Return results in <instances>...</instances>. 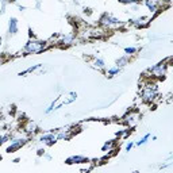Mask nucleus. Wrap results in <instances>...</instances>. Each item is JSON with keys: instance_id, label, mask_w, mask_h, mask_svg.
<instances>
[{"instance_id": "nucleus-7", "label": "nucleus", "mask_w": 173, "mask_h": 173, "mask_svg": "<svg viewBox=\"0 0 173 173\" xmlns=\"http://www.w3.org/2000/svg\"><path fill=\"white\" fill-rule=\"evenodd\" d=\"M146 6L149 7V8L152 10V11H155V6H154V3H152L150 0H146Z\"/></svg>"}, {"instance_id": "nucleus-4", "label": "nucleus", "mask_w": 173, "mask_h": 173, "mask_svg": "<svg viewBox=\"0 0 173 173\" xmlns=\"http://www.w3.org/2000/svg\"><path fill=\"white\" fill-rule=\"evenodd\" d=\"M88 161V160H85L84 157H80V155H73V157H71V158L66 160V164H80V162H85Z\"/></svg>"}, {"instance_id": "nucleus-14", "label": "nucleus", "mask_w": 173, "mask_h": 173, "mask_svg": "<svg viewBox=\"0 0 173 173\" xmlns=\"http://www.w3.org/2000/svg\"><path fill=\"white\" fill-rule=\"evenodd\" d=\"M72 42V37H66V38L62 39V43H71Z\"/></svg>"}, {"instance_id": "nucleus-12", "label": "nucleus", "mask_w": 173, "mask_h": 173, "mask_svg": "<svg viewBox=\"0 0 173 173\" xmlns=\"http://www.w3.org/2000/svg\"><path fill=\"white\" fill-rule=\"evenodd\" d=\"M126 62H127V60H126V58H120V60H118V66H119V65H120V66H123V64H126Z\"/></svg>"}, {"instance_id": "nucleus-10", "label": "nucleus", "mask_w": 173, "mask_h": 173, "mask_svg": "<svg viewBox=\"0 0 173 173\" xmlns=\"http://www.w3.org/2000/svg\"><path fill=\"white\" fill-rule=\"evenodd\" d=\"M119 1L123 4H131V3H137L138 0H119Z\"/></svg>"}, {"instance_id": "nucleus-2", "label": "nucleus", "mask_w": 173, "mask_h": 173, "mask_svg": "<svg viewBox=\"0 0 173 173\" xmlns=\"http://www.w3.org/2000/svg\"><path fill=\"white\" fill-rule=\"evenodd\" d=\"M26 144V139H16V141H12V145L11 146L7 147V153H14L16 150H19L23 145Z\"/></svg>"}, {"instance_id": "nucleus-9", "label": "nucleus", "mask_w": 173, "mask_h": 173, "mask_svg": "<svg viewBox=\"0 0 173 173\" xmlns=\"http://www.w3.org/2000/svg\"><path fill=\"white\" fill-rule=\"evenodd\" d=\"M149 137H150V135H149V134H147V135H145V137H144V138H142L141 141L138 142V145H144V144H146V142H147V139H149Z\"/></svg>"}, {"instance_id": "nucleus-6", "label": "nucleus", "mask_w": 173, "mask_h": 173, "mask_svg": "<svg viewBox=\"0 0 173 173\" xmlns=\"http://www.w3.org/2000/svg\"><path fill=\"white\" fill-rule=\"evenodd\" d=\"M142 97H144L145 100H150V99L154 97V92H153L152 89H146V91L142 93Z\"/></svg>"}, {"instance_id": "nucleus-11", "label": "nucleus", "mask_w": 173, "mask_h": 173, "mask_svg": "<svg viewBox=\"0 0 173 173\" xmlns=\"http://www.w3.org/2000/svg\"><path fill=\"white\" fill-rule=\"evenodd\" d=\"M118 72H119V68H115V69H110V71H108V74H110V76H112V74H116Z\"/></svg>"}, {"instance_id": "nucleus-16", "label": "nucleus", "mask_w": 173, "mask_h": 173, "mask_svg": "<svg viewBox=\"0 0 173 173\" xmlns=\"http://www.w3.org/2000/svg\"><path fill=\"white\" fill-rule=\"evenodd\" d=\"M131 147H133V144H131V142H130V144H127V146H126V149H127V150H130Z\"/></svg>"}, {"instance_id": "nucleus-8", "label": "nucleus", "mask_w": 173, "mask_h": 173, "mask_svg": "<svg viewBox=\"0 0 173 173\" xmlns=\"http://www.w3.org/2000/svg\"><path fill=\"white\" fill-rule=\"evenodd\" d=\"M124 52H126L127 54H133V53H135V52H137V49H135V47H126V49H124Z\"/></svg>"}, {"instance_id": "nucleus-3", "label": "nucleus", "mask_w": 173, "mask_h": 173, "mask_svg": "<svg viewBox=\"0 0 173 173\" xmlns=\"http://www.w3.org/2000/svg\"><path fill=\"white\" fill-rule=\"evenodd\" d=\"M8 27H10V32H11V34H16V32H18V21L15 18H11L10 19Z\"/></svg>"}, {"instance_id": "nucleus-13", "label": "nucleus", "mask_w": 173, "mask_h": 173, "mask_svg": "<svg viewBox=\"0 0 173 173\" xmlns=\"http://www.w3.org/2000/svg\"><path fill=\"white\" fill-rule=\"evenodd\" d=\"M95 65L99 66V68H103V66H104V62H103V60H97V61L95 62Z\"/></svg>"}, {"instance_id": "nucleus-17", "label": "nucleus", "mask_w": 173, "mask_h": 173, "mask_svg": "<svg viewBox=\"0 0 173 173\" xmlns=\"http://www.w3.org/2000/svg\"><path fill=\"white\" fill-rule=\"evenodd\" d=\"M4 139H6V137H0V145L4 142Z\"/></svg>"}, {"instance_id": "nucleus-20", "label": "nucleus", "mask_w": 173, "mask_h": 173, "mask_svg": "<svg viewBox=\"0 0 173 173\" xmlns=\"http://www.w3.org/2000/svg\"><path fill=\"white\" fill-rule=\"evenodd\" d=\"M0 64H1V62H0Z\"/></svg>"}, {"instance_id": "nucleus-5", "label": "nucleus", "mask_w": 173, "mask_h": 173, "mask_svg": "<svg viewBox=\"0 0 173 173\" xmlns=\"http://www.w3.org/2000/svg\"><path fill=\"white\" fill-rule=\"evenodd\" d=\"M56 139H57V138L54 137V135H52V134L43 135V137L41 138V141H42V142H45L46 145H53L54 142H56Z\"/></svg>"}, {"instance_id": "nucleus-1", "label": "nucleus", "mask_w": 173, "mask_h": 173, "mask_svg": "<svg viewBox=\"0 0 173 173\" xmlns=\"http://www.w3.org/2000/svg\"><path fill=\"white\" fill-rule=\"evenodd\" d=\"M46 42L42 41H29V43L26 45V52L27 53H34V52H41L45 47Z\"/></svg>"}, {"instance_id": "nucleus-15", "label": "nucleus", "mask_w": 173, "mask_h": 173, "mask_svg": "<svg viewBox=\"0 0 173 173\" xmlns=\"http://www.w3.org/2000/svg\"><path fill=\"white\" fill-rule=\"evenodd\" d=\"M112 146V142H107L106 145H104V146H103V150H104V152H106L107 149H110V147Z\"/></svg>"}, {"instance_id": "nucleus-19", "label": "nucleus", "mask_w": 173, "mask_h": 173, "mask_svg": "<svg viewBox=\"0 0 173 173\" xmlns=\"http://www.w3.org/2000/svg\"><path fill=\"white\" fill-rule=\"evenodd\" d=\"M0 160H1V155H0Z\"/></svg>"}, {"instance_id": "nucleus-18", "label": "nucleus", "mask_w": 173, "mask_h": 173, "mask_svg": "<svg viewBox=\"0 0 173 173\" xmlns=\"http://www.w3.org/2000/svg\"><path fill=\"white\" fill-rule=\"evenodd\" d=\"M0 46H1V38H0Z\"/></svg>"}]
</instances>
